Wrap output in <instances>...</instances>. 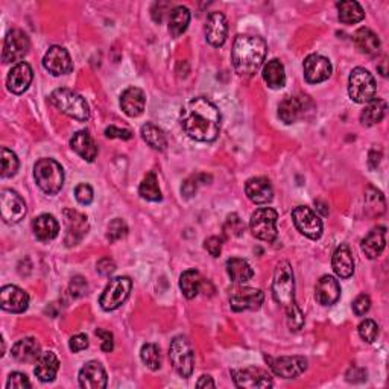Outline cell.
<instances>
[{
  "mask_svg": "<svg viewBox=\"0 0 389 389\" xmlns=\"http://www.w3.org/2000/svg\"><path fill=\"white\" fill-rule=\"evenodd\" d=\"M180 123L190 138L197 142H213L221 131V113L207 98H193L183 107Z\"/></svg>",
  "mask_w": 389,
  "mask_h": 389,
  "instance_id": "6da1fadb",
  "label": "cell"
},
{
  "mask_svg": "<svg viewBox=\"0 0 389 389\" xmlns=\"http://www.w3.org/2000/svg\"><path fill=\"white\" fill-rule=\"evenodd\" d=\"M272 295L280 306L284 309L286 320L289 329L298 332L305 325V315L295 301V282L293 271L289 262H280L274 272V282H272Z\"/></svg>",
  "mask_w": 389,
  "mask_h": 389,
  "instance_id": "7a4b0ae2",
  "label": "cell"
},
{
  "mask_svg": "<svg viewBox=\"0 0 389 389\" xmlns=\"http://www.w3.org/2000/svg\"><path fill=\"white\" fill-rule=\"evenodd\" d=\"M268 46L255 35H237L233 44V67L240 76H253L259 72L266 58Z\"/></svg>",
  "mask_w": 389,
  "mask_h": 389,
  "instance_id": "3957f363",
  "label": "cell"
},
{
  "mask_svg": "<svg viewBox=\"0 0 389 389\" xmlns=\"http://www.w3.org/2000/svg\"><path fill=\"white\" fill-rule=\"evenodd\" d=\"M49 100L57 110L64 113L69 118L80 122H85L90 118L89 104L85 102V99L81 95H78L73 90L57 89L55 91H52Z\"/></svg>",
  "mask_w": 389,
  "mask_h": 389,
  "instance_id": "277c9868",
  "label": "cell"
},
{
  "mask_svg": "<svg viewBox=\"0 0 389 389\" xmlns=\"http://www.w3.org/2000/svg\"><path fill=\"white\" fill-rule=\"evenodd\" d=\"M34 178L44 193L57 194L64 186V170L58 161L42 159L34 166Z\"/></svg>",
  "mask_w": 389,
  "mask_h": 389,
  "instance_id": "5b68a950",
  "label": "cell"
},
{
  "mask_svg": "<svg viewBox=\"0 0 389 389\" xmlns=\"http://www.w3.org/2000/svg\"><path fill=\"white\" fill-rule=\"evenodd\" d=\"M348 95L356 104H370L376 99V80L367 69L356 67L348 80Z\"/></svg>",
  "mask_w": 389,
  "mask_h": 389,
  "instance_id": "8992f818",
  "label": "cell"
},
{
  "mask_svg": "<svg viewBox=\"0 0 389 389\" xmlns=\"http://www.w3.org/2000/svg\"><path fill=\"white\" fill-rule=\"evenodd\" d=\"M277 221H278V213L274 208L263 207L255 210L251 216L250 221V228L254 237H257L263 242H274L278 236L277 231Z\"/></svg>",
  "mask_w": 389,
  "mask_h": 389,
  "instance_id": "52a82bcc",
  "label": "cell"
},
{
  "mask_svg": "<svg viewBox=\"0 0 389 389\" xmlns=\"http://www.w3.org/2000/svg\"><path fill=\"white\" fill-rule=\"evenodd\" d=\"M169 357L172 362V367L181 377L188 379L193 372L194 354L189 339L186 336H177L170 342Z\"/></svg>",
  "mask_w": 389,
  "mask_h": 389,
  "instance_id": "ba28073f",
  "label": "cell"
},
{
  "mask_svg": "<svg viewBox=\"0 0 389 389\" xmlns=\"http://www.w3.org/2000/svg\"><path fill=\"white\" fill-rule=\"evenodd\" d=\"M132 289V282L129 277H116L110 280L105 291L99 298V305L107 312L119 309L127 301Z\"/></svg>",
  "mask_w": 389,
  "mask_h": 389,
  "instance_id": "9c48e42d",
  "label": "cell"
},
{
  "mask_svg": "<svg viewBox=\"0 0 389 389\" xmlns=\"http://www.w3.org/2000/svg\"><path fill=\"white\" fill-rule=\"evenodd\" d=\"M30 48V42L26 33L21 29H11L5 37L2 60L5 64L10 63H21V60L28 55Z\"/></svg>",
  "mask_w": 389,
  "mask_h": 389,
  "instance_id": "30bf717a",
  "label": "cell"
},
{
  "mask_svg": "<svg viewBox=\"0 0 389 389\" xmlns=\"http://www.w3.org/2000/svg\"><path fill=\"white\" fill-rule=\"evenodd\" d=\"M292 219L295 227L298 228L301 235L306 237L318 240L323 236V221L312 208L306 206H298L293 208Z\"/></svg>",
  "mask_w": 389,
  "mask_h": 389,
  "instance_id": "8fae6325",
  "label": "cell"
},
{
  "mask_svg": "<svg viewBox=\"0 0 389 389\" xmlns=\"http://www.w3.org/2000/svg\"><path fill=\"white\" fill-rule=\"evenodd\" d=\"M271 371L275 376L283 379H295L301 376L307 370V359L302 356H284V357H271L264 356Z\"/></svg>",
  "mask_w": 389,
  "mask_h": 389,
  "instance_id": "7c38bea8",
  "label": "cell"
},
{
  "mask_svg": "<svg viewBox=\"0 0 389 389\" xmlns=\"http://www.w3.org/2000/svg\"><path fill=\"white\" fill-rule=\"evenodd\" d=\"M315 108L314 102L309 96H287L278 105V118L284 123H295L297 120L306 118Z\"/></svg>",
  "mask_w": 389,
  "mask_h": 389,
  "instance_id": "4fadbf2b",
  "label": "cell"
},
{
  "mask_svg": "<svg viewBox=\"0 0 389 389\" xmlns=\"http://www.w3.org/2000/svg\"><path fill=\"white\" fill-rule=\"evenodd\" d=\"M64 225H66V235H64V244L67 246H75L81 242V240L87 236L90 230L89 217L76 212V210H64Z\"/></svg>",
  "mask_w": 389,
  "mask_h": 389,
  "instance_id": "5bb4252c",
  "label": "cell"
},
{
  "mask_svg": "<svg viewBox=\"0 0 389 389\" xmlns=\"http://www.w3.org/2000/svg\"><path fill=\"white\" fill-rule=\"evenodd\" d=\"M0 213L6 224H19L26 216V202L17 192L5 189L0 193Z\"/></svg>",
  "mask_w": 389,
  "mask_h": 389,
  "instance_id": "9a60e30c",
  "label": "cell"
},
{
  "mask_svg": "<svg viewBox=\"0 0 389 389\" xmlns=\"http://www.w3.org/2000/svg\"><path fill=\"white\" fill-rule=\"evenodd\" d=\"M231 377L235 380V385L237 388H248V389H263L271 388L272 380L266 371L255 367H246L240 370H233Z\"/></svg>",
  "mask_w": 389,
  "mask_h": 389,
  "instance_id": "2e32d148",
  "label": "cell"
},
{
  "mask_svg": "<svg viewBox=\"0 0 389 389\" xmlns=\"http://www.w3.org/2000/svg\"><path fill=\"white\" fill-rule=\"evenodd\" d=\"M264 293L254 287H239L230 295V306L235 312L244 310H259L263 305Z\"/></svg>",
  "mask_w": 389,
  "mask_h": 389,
  "instance_id": "e0dca14e",
  "label": "cell"
},
{
  "mask_svg": "<svg viewBox=\"0 0 389 389\" xmlns=\"http://www.w3.org/2000/svg\"><path fill=\"white\" fill-rule=\"evenodd\" d=\"M43 67L53 76L67 75L73 70L72 58L69 52L61 46H52L43 58Z\"/></svg>",
  "mask_w": 389,
  "mask_h": 389,
  "instance_id": "ac0fdd59",
  "label": "cell"
},
{
  "mask_svg": "<svg viewBox=\"0 0 389 389\" xmlns=\"http://www.w3.org/2000/svg\"><path fill=\"white\" fill-rule=\"evenodd\" d=\"M333 67L329 58L312 53L305 60V78L309 84H320L332 76Z\"/></svg>",
  "mask_w": 389,
  "mask_h": 389,
  "instance_id": "d6986e66",
  "label": "cell"
},
{
  "mask_svg": "<svg viewBox=\"0 0 389 389\" xmlns=\"http://www.w3.org/2000/svg\"><path fill=\"white\" fill-rule=\"evenodd\" d=\"M0 306L11 314L25 312L29 306V295L19 286L8 284L0 291Z\"/></svg>",
  "mask_w": 389,
  "mask_h": 389,
  "instance_id": "ffe728a7",
  "label": "cell"
},
{
  "mask_svg": "<svg viewBox=\"0 0 389 389\" xmlns=\"http://www.w3.org/2000/svg\"><path fill=\"white\" fill-rule=\"evenodd\" d=\"M108 377L102 363L91 361L85 363L80 371V386L84 389H104Z\"/></svg>",
  "mask_w": 389,
  "mask_h": 389,
  "instance_id": "44dd1931",
  "label": "cell"
},
{
  "mask_svg": "<svg viewBox=\"0 0 389 389\" xmlns=\"http://www.w3.org/2000/svg\"><path fill=\"white\" fill-rule=\"evenodd\" d=\"M33 69L25 61H21V63L15 64L11 70L10 73H8L6 78V85H8V90L14 95H21V93H25L30 82H33Z\"/></svg>",
  "mask_w": 389,
  "mask_h": 389,
  "instance_id": "7402d4cb",
  "label": "cell"
},
{
  "mask_svg": "<svg viewBox=\"0 0 389 389\" xmlns=\"http://www.w3.org/2000/svg\"><path fill=\"white\" fill-rule=\"evenodd\" d=\"M228 35V23L222 12H212L208 15L206 23V38L207 42L215 46V48H221V46L227 40Z\"/></svg>",
  "mask_w": 389,
  "mask_h": 389,
  "instance_id": "603a6c76",
  "label": "cell"
},
{
  "mask_svg": "<svg viewBox=\"0 0 389 389\" xmlns=\"http://www.w3.org/2000/svg\"><path fill=\"white\" fill-rule=\"evenodd\" d=\"M341 298L339 282L332 275H324L318 280L315 287V300L321 306H333Z\"/></svg>",
  "mask_w": 389,
  "mask_h": 389,
  "instance_id": "cb8c5ba5",
  "label": "cell"
},
{
  "mask_svg": "<svg viewBox=\"0 0 389 389\" xmlns=\"http://www.w3.org/2000/svg\"><path fill=\"white\" fill-rule=\"evenodd\" d=\"M245 193L246 197L253 201L254 204H268L274 198V190H272V186L269 183L268 178L257 177L248 180L245 184Z\"/></svg>",
  "mask_w": 389,
  "mask_h": 389,
  "instance_id": "d4e9b609",
  "label": "cell"
},
{
  "mask_svg": "<svg viewBox=\"0 0 389 389\" xmlns=\"http://www.w3.org/2000/svg\"><path fill=\"white\" fill-rule=\"evenodd\" d=\"M146 107V96L143 90L137 87H129L122 93L120 96V108L129 118H138L143 114Z\"/></svg>",
  "mask_w": 389,
  "mask_h": 389,
  "instance_id": "484cf974",
  "label": "cell"
},
{
  "mask_svg": "<svg viewBox=\"0 0 389 389\" xmlns=\"http://www.w3.org/2000/svg\"><path fill=\"white\" fill-rule=\"evenodd\" d=\"M58 370H60V361L57 354L53 352H44L35 361L34 374L38 377V380H42V382L49 383L55 380Z\"/></svg>",
  "mask_w": 389,
  "mask_h": 389,
  "instance_id": "4316f807",
  "label": "cell"
},
{
  "mask_svg": "<svg viewBox=\"0 0 389 389\" xmlns=\"http://www.w3.org/2000/svg\"><path fill=\"white\" fill-rule=\"evenodd\" d=\"M12 357L14 361L20 363L35 362L42 354V347L34 338H25L15 342L12 345Z\"/></svg>",
  "mask_w": 389,
  "mask_h": 389,
  "instance_id": "83f0119b",
  "label": "cell"
},
{
  "mask_svg": "<svg viewBox=\"0 0 389 389\" xmlns=\"http://www.w3.org/2000/svg\"><path fill=\"white\" fill-rule=\"evenodd\" d=\"M361 246H362V251L368 259L372 260L380 257V254L383 253L386 246V228L385 227L372 228L362 240Z\"/></svg>",
  "mask_w": 389,
  "mask_h": 389,
  "instance_id": "f1b7e54d",
  "label": "cell"
},
{
  "mask_svg": "<svg viewBox=\"0 0 389 389\" xmlns=\"http://www.w3.org/2000/svg\"><path fill=\"white\" fill-rule=\"evenodd\" d=\"M332 266L334 274L341 278H350L354 272V260L348 245H341L333 253Z\"/></svg>",
  "mask_w": 389,
  "mask_h": 389,
  "instance_id": "f546056e",
  "label": "cell"
},
{
  "mask_svg": "<svg viewBox=\"0 0 389 389\" xmlns=\"http://www.w3.org/2000/svg\"><path fill=\"white\" fill-rule=\"evenodd\" d=\"M70 146L85 161L91 163L98 157V146L95 140L89 134V131H78L76 134H73L72 140H70Z\"/></svg>",
  "mask_w": 389,
  "mask_h": 389,
  "instance_id": "4dcf8cb0",
  "label": "cell"
},
{
  "mask_svg": "<svg viewBox=\"0 0 389 389\" xmlns=\"http://www.w3.org/2000/svg\"><path fill=\"white\" fill-rule=\"evenodd\" d=\"M33 231L38 240L49 242L58 236L60 224L52 215H40L33 221Z\"/></svg>",
  "mask_w": 389,
  "mask_h": 389,
  "instance_id": "1f68e13d",
  "label": "cell"
},
{
  "mask_svg": "<svg viewBox=\"0 0 389 389\" xmlns=\"http://www.w3.org/2000/svg\"><path fill=\"white\" fill-rule=\"evenodd\" d=\"M353 40H354L356 48L359 49L362 53H365V55L374 57L380 51L379 37L368 28L357 29L356 34L353 35Z\"/></svg>",
  "mask_w": 389,
  "mask_h": 389,
  "instance_id": "d6a6232c",
  "label": "cell"
},
{
  "mask_svg": "<svg viewBox=\"0 0 389 389\" xmlns=\"http://www.w3.org/2000/svg\"><path fill=\"white\" fill-rule=\"evenodd\" d=\"M263 80L268 84L269 89H283L286 84V73H284V66L282 64L280 60H271L268 64L263 69Z\"/></svg>",
  "mask_w": 389,
  "mask_h": 389,
  "instance_id": "836d02e7",
  "label": "cell"
},
{
  "mask_svg": "<svg viewBox=\"0 0 389 389\" xmlns=\"http://www.w3.org/2000/svg\"><path fill=\"white\" fill-rule=\"evenodd\" d=\"M227 274L233 283L242 284L250 282L254 275V271L251 268V264L244 259H228L227 260Z\"/></svg>",
  "mask_w": 389,
  "mask_h": 389,
  "instance_id": "e575fe53",
  "label": "cell"
},
{
  "mask_svg": "<svg viewBox=\"0 0 389 389\" xmlns=\"http://www.w3.org/2000/svg\"><path fill=\"white\" fill-rule=\"evenodd\" d=\"M190 23V11L186 6H175L169 12V33L172 37H180L186 33Z\"/></svg>",
  "mask_w": 389,
  "mask_h": 389,
  "instance_id": "d590c367",
  "label": "cell"
},
{
  "mask_svg": "<svg viewBox=\"0 0 389 389\" xmlns=\"http://www.w3.org/2000/svg\"><path fill=\"white\" fill-rule=\"evenodd\" d=\"M388 110V105L383 99H374L363 108L361 113V123L363 127H372L382 122Z\"/></svg>",
  "mask_w": 389,
  "mask_h": 389,
  "instance_id": "8d00e7d4",
  "label": "cell"
},
{
  "mask_svg": "<svg viewBox=\"0 0 389 389\" xmlns=\"http://www.w3.org/2000/svg\"><path fill=\"white\" fill-rule=\"evenodd\" d=\"M338 17L344 23V25H354L359 23L365 17L363 8L354 2V0H345V2H339L338 5Z\"/></svg>",
  "mask_w": 389,
  "mask_h": 389,
  "instance_id": "74e56055",
  "label": "cell"
},
{
  "mask_svg": "<svg viewBox=\"0 0 389 389\" xmlns=\"http://www.w3.org/2000/svg\"><path fill=\"white\" fill-rule=\"evenodd\" d=\"M202 283H204V280H202L201 274L198 271H193V269L183 272L180 277V289L188 300L197 297L201 291Z\"/></svg>",
  "mask_w": 389,
  "mask_h": 389,
  "instance_id": "f35d334b",
  "label": "cell"
},
{
  "mask_svg": "<svg viewBox=\"0 0 389 389\" xmlns=\"http://www.w3.org/2000/svg\"><path fill=\"white\" fill-rule=\"evenodd\" d=\"M145 142L150 145L152 150L157 151H165L168 147V138L166 134L163 132L161 128L155 127L154 123H145L142 127V131H140Z\"/></svg>",
  "mask_w": 389,
  "mask_h": 389,
  "instance_id": "ab89813d",
  "label": "cell"
},
{
  "mask_svg": "<svg viewBox=\"0 0 389 389\" xmlns=\"http://www.w3.org/2000/svg\"><path fill=\"white\" fill-rule=\"evenodd\" d=\"M138 193H140V197L146 201L159 202L163 199L161 190L159 188V180H157V175H155V172H150L143 178V181L140 183Z\"/></svg>",
  "mask_w": 389,
  "mask_h": 389,
  "instance_id": "60d3db41",
  "label": "cell"
},
{
  "mask_svg": "<svg viewBox=\"0 0 389 389\" xmlns=\"http://www.w3.org/2000/svg\"><path fill=\"white\" fill-rule=\"evenodd\" d=\"M140 357H142L143 363L147 368L152 371H157L161 368V354L160 348L155 344H145L140 352Z\"/></svg>",
  "mask_w": 389,
  "mask_h": 389,
  "instance_id": "b9f144b4",
  "label": "cell"
},
{
  "mask_svg": "<svg viewBox=\"0 0 389 389\" xmlns=\"http://www.w3.org/2000/svg\"><path fill=\"white\" fill-rule=\"evenodd\" d=\"M2 177L3 178H10L17 174L19 170V159L12 151L8 150V147H2Z\"/></svg>",
  "mask_w": 389,
  "mask_h": 389,
  "instance_id": "7bdbcfd3",
  "label": "cell"
},
{
  "mask_svg": "<svg viewBox=\"0 0 389 389\" xmlns=\"http://www.w3.org/2000/svg\"><path fill=\"white\" fill-rule=\"evenodd\" d=\"M128 235V227L127 224L120 217H116L110 224H108L107 227V239L110 240V242H118V240L123 239Z\"/></svg>",
  "mask_w": 389,
  "mask_h": 389,
  "instance_id": "ee69618b",
  "label": "cell"
},
{
  "mask_svg": "<svg viewBox=\"0 0 389 389\" xmlns=\"http://www.w3.org/2000/svg\"><path fill=\"white\" fill-rule=\"evenodd\" d=\"M244 231H245L244 221L240 219L239 215L231 213L227 217V221H225V224H224L225 235H227L228 237H239V236L244 235Z\"/></svg>",
  "mask_w": 389,
  "mask_h": 389,
  "instance_id": "f6af8a7d",
  "label": "cell"
},
{
  "mask_svg": "<svg viewBox=\"0 0 389 389\" xmlns=\"http://www.w3.org/2000/svg\"><path fill=\"white\" fill-rule=\"evenodd\" d=\"M359 334L361 338L368 342V344H372L379 336V325L376 321L372 320H365L359 324Z\"/></svg>",
  "mask_w": 389,
  "mask_h": 389,
  "instance_id": "bcb514c9",
  "label": "cell"
},
{
  "mask_svg": "<svg viewBox=\"0 0 389 389\" xmlns=\"http://www.w3.org/2000/svg\"><path fill=\"white\" fill-rule=\"evenodd\" d=\"M6 388L8 389H25V388H30V382L26 374L15 371V372H11L10 377H8Z\"/></svg>",
  "mask_w": 389,
  "mask_h": 389,
  "instance_id": "7dc6e473",
  "label": "cell"
},
{
  "mask_svg": "<svg viewBox=\"0 0 389 389\" xmlns=\"http://www.w3.org/2000/svg\"><path fill=\"white\" fill-rule=\"evenodd\" d=\"M207 180V177L206 175H197V177H192L189 178L188 181H186L183 184V188H181V192L186 198H190L193 197L194 193H197L198 190V186L199 184H204V181Z\"/></svg>",
  "mask_w": 389,
  "mask_h": 389,
  "instance_id": "c3c4849f",
  "label": "cell"
},
{
  "mask_svg": "<svg viewBox=\"0 0 389 389\" xmlns=\"http://www.w3.org/2000/svg\"><path fill=\"white\" fill-rule=\"evenodd\" d=\"M87 291H89V284L85 282L84 277L76 275L72 278V282H70V293H72V297L80 298L82 295L87 293Z\"/></svg>",
  "mask_w": 389,
  "mask_h": 389,
  "instance_id": "681fc988",
  "label": "cell"
},
{
  "mask_svg": "<svg viewBox=\"0 0 389 389\" xmlns=\"http://www.w3.org/2000/svg\"><path fill=\"white\" fill-rule=\"evenodd\" d=\"M75 197H76V201L80 202V204H82V206L91 204V202H93V189H91V186H89V184H80L75 189Z\"/></svg>",
  "mask_w": 389,
  "mask_h": 389,
  "instance_id": "f907efd6",
  "label": "cell"
},
{
  "mask_svg": "<svg viewBox=\"0 0 389 389\" xmlns=\"http://www.w3.org/2000/svg\"><path fill=\"white\" fill-rule=\"evenodd\" d=\"M370 307H371V300L368 295H365V293H361L359 297L353 301V312L357 316H363L368 312Z\"/></svg>",
  "mask_w": 389,
  "mask_h": 389,
  "instance_id": "816d5d0a",
  "label": "cell"
},
{
  "mask_svg": "<svg viewBox=\"0 0 389 389\" xmlns=\"http://www.w3.org/2000/svg\"><path fill=\"white\" fill-rule=\"evenodd\" d=\"M96 336L100 338V348L104 350V352L107 353H110L113 352V348H114V338H113V333L111 332H108V330H102V329H98L96 330Z\"/></svg>",
  "mask_w": 389,
  "mask_h": 389,
  "instance_id": "f5cc1de1",
  "label": "cell"
},
{
  "mask_svg": "<svg viewBox=\"0 0 389 389\" xmlns=\"http://www.w3.org/2000/svg\"><path fill=\"white\" fill-rule=\"evenodd\" d=\"M87 347H89V338L85 336V334H75V336L70 338L69 341V348L72 350L73 353H80Z\"/></svg>",
  "mask_w": 389,
  "mask_h": 389,
  "instance_id": "db71d44e",
  "label": "cell"
},
{
  "mask_svg": "<svg viewBox=\"0 0 389 389\" xmlns=\"http://www.w3.org/2000/svg\"><path fill=\"white\" fill-rule=\"evenodd\" d=\"M206 250L213 255V257H219L222 253V239L212 236L206 240Z\"/></svg>",
  "mask_w": 389,
  "mask_h": 389,
  "instance_id": "11a10c76",
  "label": "cell"
},
{
  "mask_svg": "<svg viewBox=\"0 0 389 389\" xmlns=\"http://www.w3.org/2000/svg\"><path fill=\"white\" fill-rule=\"evenodd\" d=\"M105 136L108 138H122V140H129L132 137V132L125 128H118V127H108L105 129Z\"/></svg>",
  "mask_w": 389,
  "mask_h": 389,
  "instance_id": "9f6ffc18",
  "label": "cell"
},
{
  "mask_svg": "<svg viewBox=\"0 0 389 389\" xmlns=\"http://www.w3.org/2000/svg\"><path fill=\"white\" fill-rule=\"evenodd\" d=\"M96 269L100 275L104 277H110L113 272L116 271V263L111 259H102L99 260L96 264Z\"/></svg>",
  "mask_w": 389,
  "mask_h": 389,
  "instance_id": "6f0895ef",
  "label": "cell"
},
{
  "mask_svg": "<svg viewBox=\"0 0 389 389\" xmlns=\"http://www.w3.org/2000/svg\"><path fill=\"white\" fill-rule=\"evenodd\" d=\"M347 380H348V382H353V383L363 382V380H367V371L362 370V368H357V367L350 368L348 372H347Z\"/></svg>",
  "mask_w": 389,
  "mask_h": 389,
  "instance_id": "680465c9",
  "label": "cell"
},
{
  "mask_svg": "<svg viewBox=\"0 0 389 389\" xmlns=\"http://www.w3.org/2000/svg\"><path fill=\"white\" fill-rule=\"evenodd\" d=\"M198 388H215L216 383L213 382V379L210 376H201V379L198 380L197 383Z\"/></svg>",
  "mask_w": 389,
  "mask_h": 389,
  "instance_id": "91938a15",
  "label": "cell"
}]
</instances>
